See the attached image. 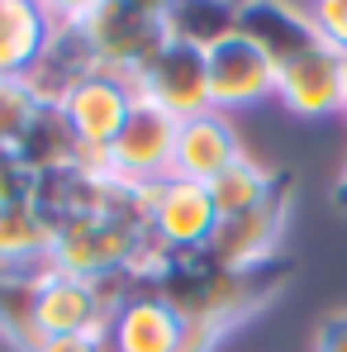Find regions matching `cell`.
I'll return each mask as SVG.
<instances>
[{
  "mask_svg": "<svg viewBox=\"0 0 347 352\" xmlns=\"http://www.w3.org/2000/svg\"><path fill=\"white\" fill-rule=\"evenodd\" d=\"M290 276H295V267L286 257L229 272V267L210 262L205 252H186V257H172L157 272V281L148 291H157L181 319H210L219 329H233L247 314H257L262 305H271L276 295L286 291Z\"/></svg>",
  "mask_w": 347,
  "mask_h": 352,
  "instance_id": "cell-1",
  "label": "cell"
},
{
  "mask_svg": "<svg viewBox=\"0 0 347 352\" xmlns=\"http://www.w3.org/2000/svg\"><path fill=\"white\" fill-rule=\"evenodd\" d=\"M81 34L91 38L100 72L115 76H138L157 58L172 34H167V5H138V0H86L76 5Z\"/></svg>",
  "mask_w": 347,
  "mask_h": 352,
  "instance_id": "cell-2",
  "label": "cell"
},
{
  "mask_svg": "<svg viewBox=\"0 0 347 352\" xmlns=\"http://www.w3.org/2000/svg\"><path fill=\"white\" fill-rule=\"evenodd\" d=\"M133 105H138L133 81H128V76H115V72H96V76H86V81L67 96L62 119H67V129H71V138H76V148H81L76 167L110 176L105 172V157H110V143L119 138L124 119L133 115Z\"/></svg>",
  "mask_w": 347,
  "mask_h": 352,
  "instance_id": "cell-3",
  "label": "cell"
},
{
  "mask_svg": "<svg viewBox=\"0 0 347 352\" xmlns=\"http://www.w3.org/2000/svg\"><path fill=\"white\" fill-rule=\"evenodd\" d=\"M290 205H295V172H281V186H276L262 205H252V210H243V214H233V219H219V229L210 238L205 257L219 262V267H229V272L276 262V257H281L276 248H281V234H286Z\"/></svg>",
  "mask_w": 347,
  "mask_h": 352,
  "instance_id": "cell-4",
  "label": "cell"
},
{
  "mask_svg": "<svg viewBox=\"0 0 347 352\" xmlns=\"http://www.w3.org/2000/svg\"><path fill=\"white\" fill-rule=\"evenodd\" d=\"M214 229H219V210L210 200V186L181 181V176H167V181L148 186V234L172 257L205 252Z\"/></svg>",
  "mask_w": 347,
  "mask_h": 352,
  "instance_id": "cell-5",
  "label": "cell"
},
{
  "mask_svg": "<svg viewBox=\"0 0 347 352\" xmlns=\"http://www.w3.org/2000/svg\"><path fill=\"white\" fill-rule=\"evenodd\" d=\"M143 229L148 224H124V219H105V214L67 219V224H58L48 267L71 272L81 281H96V276H110V272H128V257H133Z\"/></svg>",
  "mask_w": 347,
  "mask_h": 352,
  "instance_id": "cell-6",
  "label": "cell"
},
{
  "mask_svg": "<svg viewBox=\"0 0 347 352\" xmlns=\"http://www.w3.org/2000/svg\"><path fill=\"white\" fill-rule=\"evenodd\" d=\"M176 129L181 124L172 115H162L148 100H138L133 115L124 119L119 138L110 143L105 172L115 176V181H124V186H138V190L167 181L172 176V157H176Z\"/></svg>",
  "mask_w": 347,
  "mask_h": 352,
  "instance_id": "cell-7",
  "label": "cell"
},
{
  "mask_svg": "<svg viewBox=\"0 0 347 352\" xmlns=\"http://www.w3.org/2000/svg\"><path fill=\"white\" fill-rule=\"evenodd\" d=\"M133 91H138V100L157 105L176 124L214 110L210 105V67H205V53L190 48V43H176V38L133 76Z\"/></svg>",
  "mask_w": 347,
  "mask_h": 352,
  "instance_id": "cell-8",
  "label": "cell"
},
{
  "mask_svg": "<svg viewBox=\"0 0 347 352\" xmlns=\"http://www.w3.org/2000/svg\"><path fill=\"white\" fill-rule=\"evenodd\" d=\"M347 96V58L328 43H309L276 67V100L300 119L338 115Z\"/></svg>",
  "mask_w": 347,
  "mask_h": 352,
  "instance_id": "cell-9",
  "label": "cell"
},
{
  "mask_svg": "<svg viewBox=\"0 0 347 352\" xmlns=\"http://www.w3.org/2000/svg\"><path fill=\"white\" fill-rule=\"evenodd\" d=\"M205 67H210V105L219 115L262 105L276 96V62L247 34H229L224 43H214L205 53Z\"/></svg>",
  "mask_w": 347,
  "mask_h": 352,
  "instance_id": "cell-10",
  "label": "cell"
},
{
  "mask_svg": "<svg viewBox=\"0 0 347 352\" xmlns=\"http://www.w3.org/2000/svg\"><path fill=\"white\" fill-rule=\"evenodd\" d=\"M34 314H38L43 338H58V333L105 338V329H110V309L96 300V286L58 267L34 272Z\"/></svg>",
  "mask_w": 347,
  "mask_h": 352,
  "instance_id": "cell-11",
  "label": "cell"
},
{
  "mask_svg": "<svg viewBox=\"0 0 347 352\" xmlns=\"http://www.w3.org/2000/svg\"><path fill=\"white\" fill-rule=\"evenodd\" d=\"M238 157H243V138H238L233 119L219 115V110H205V115L186 119V124L176 129L172 176L210 186V181L224 172V167H233Z\"/></svg>",
  "mask_w": 347,
  "mask_h": 352,
  "instance_id": "cell-12",
  "label": "cell"
},
{
  "mask_svg": "<svg viewBox=\"0 0 347 352\" xmlns=\"http://www.w3.org/2000/svg\"><path fill=\"white\" fill-rule=\"evenodd\" d=\"M186 319L157 291H138L128 295L110 314L105 329V352H176Z\"/></svg>",
  "mask_w": 347,
  "mask_h": 352,
  "instance_id": "cell-13",
  "label": "cell"
},
{
  "mask_svg": "<svg viewBox=\"0 0 347 352\" xmlns=\"http://www.w3.org/2000/svg\"><path fill=\"white\" fill-rule=\"evenodd\" d=\"M58 224L34 200H0V272H38L53 257Z\"/></svg>",
  "mask_w": 347,
  "mask_h": 352,
  "instance_id": "cell-14",
  "label": "cell"
},
{
  "mask_svg": "<svg viewBox=\"0 0 347 352\" xmlns=\"http://www.w3.org/2000/svg\"><path fill=\"white\" fill-rule=\"evenodd\" d=\"M238 34H247L276 67L319 38L314 24H309V10H304V5H281V0L238 5Z\"/></svg>",
  "mask_w": 347,
  "mask_h": 352,
  "instance_id": "cell-15",
  "label": "cell"
},
{
  "mask_svg": "<svg viewBox=\"0 0 347 352\" xmlns=\"http://www.w3.org/2000/svg\"><path fill=\"white\" fill-rule=\"evenodd\" d=\"M53 34L48 5L38 0H0V81H24L43 58Z\"/></svg>",
  "mask_w": 347,
  "mask_h": 352,
  "instance_id": "cell-16",
  "label": "cell"
},
{
  "mask_svg": "<svg viewBox=\"0 0 347 352\" xmlns=\"http://www.w3.org/2000/svg\"><path fill=\"white\" fill-rule=\"evenodd\" d=\"M10 153H14V162H19L24 172H34V176L76 167V157H81V148H76V138H71L62 110H38V119L24 129V138H19Z\"/></svg>",
  "mask_w": 347,
  "mask_h": 352,
  "instance_id": "cell-17",
  "label": "cell"
},
{
  "mask_svg": "<svg viewBox=\"0 0 347 352\" xmlns=\"http://www.w3.org/2000/svg\"><path fill=\"white\" fill-rule=\"evenodd\" d=\"M167 34L176 43H190V48L210 53L214 43H224L229 34H238V5H219V0L167 5Z\"/></svg>",
  "mask_w": 347,
  "mask_h": 352,
  "instance_id": "cell-18",
  "label": "cell"
},
{
  "mask_svg": "<svg viewBox=\"0 0 347 352\" xmlns=\"http://www.w3.org/2000/svg\"><path fill=\"white\" fill-rule=\"evenodd\" d=\"M281 186V172H271V167H262L257 157H238L233 167L210 181V200H214V210H219V219H233V214H243V210H252V205H262L271 190Z\"/></svg>",
  "mask_w": 347,
  "mask_h": 352,
  "instance_id": "cell-19",
  "label": "cell"
},
{
  "mask_svg": "<svg viewBox=\"0 0 347 352\" xmlns=\"http://www.w3.org/2000/svg\"><path fill=\"white\" fill-rule=\"evenodd\" d=\"M0 338L14 352H34L43 343L34 314V272H0Z\"/></svg>",
  "mask_w": 347,
  "mask_h": 352,
  "instance_id": "cell-20",
  "label": "cell"
},
{
  "mask_svg": "<svg viewBox=\"0 0 347 352\" xmlns=\"http://www.w3.org/2000/svg\"><path fill=\"white\" fill-rule=\"evenodd\" d=\"M34 119H38V105H34L29 86L24 81H0V143L14 148Z\"/></svg>",
  "mask_w": 347,
  "mask_h": 352,
  "instance_id": "cell-21",
  "label": "cell"
},
{
  "mask_svg": "<svg viewBox=\"0 0 347 352\" xmlns=\"http://www.w3.org/2000/svg\"><path fill=\"white\" fill-rule=\"evenodd\" d=\"M309 10V24L319 34V43L338 48L347 58V0H319V5H304Z\"/></svg>",
  "mask_w": 347,
  "mask_h": 352,
  "instance_id": "cell-22",
  "label": "cell"
},
{
  "mask_svg": "<svg viewBox=\"0 0 347 352\" xmlns=\"http://www.w3.org/2000/svg\"><path fill=\"white\" fill-rule=\"evenodd\" d=\"M224 333H229V329H219V324H210V319H186L176 352H214L224 343Z\"/></svg>",
  "mask_w": 347,
  "mask_h": 352,
  "instance_id": "cell-23",
  "label": "cell"
},
{
  "mask_svg": "<svg viewBox=\"0 0 347 352\" xmlns=\"http://www.w3.org/2000/svg\"><path fill=\"white\" fill-rule=\"evenodd\" d=\"M314 352H347V309H333L314 324Z\"/></svg>",
  "mask_w": 347,
  "mask_h": 352,
  "instance_id": "cell-24",
  "label": "cell"
},
{
  "mask_svg": "<svg viewBox=\"0 0 347 352\" xmlns=\"http://www.w3.org/2000/svg\"><path fill=\"white\" fill-rule=\"evenodd\" d=\"M34 352H105V338H91V333H58V338H43Z\"/></svg>",
  "mask_w": 347,
  "mask_h": 352,
  "instance_id": "cell-25",
  "label": "cell"
},
{
  "mask_svg": "<svg viewBox=\"0 0 347 352\" xmlns=\"http://www.w3.org/2000/svg\"><path fill=\"white\" fill-rule=\"evenodd\" d=\"M333 205L347 214V167H343V176H338V186H333Z\"/></svg>",
  "mask_w": 347,
  "mask_h": 352,
  "instance_id": "cell-26",
  "label": "cell"
},
{
  "mask_svg": "<svg viewBox=\"0 0 347 352\" xmlns=\"http://www.w3.org/2000/svg\"><path fill=\"white\" fill-rule=\"evenodd\" d=\"M343 115H347V96H343Z\"/></svg>",
  "mask_w": 347,
  "mask_h": 352,
  "instance_id": "cell-27",
  "label": "cell"
}]
</instances>
